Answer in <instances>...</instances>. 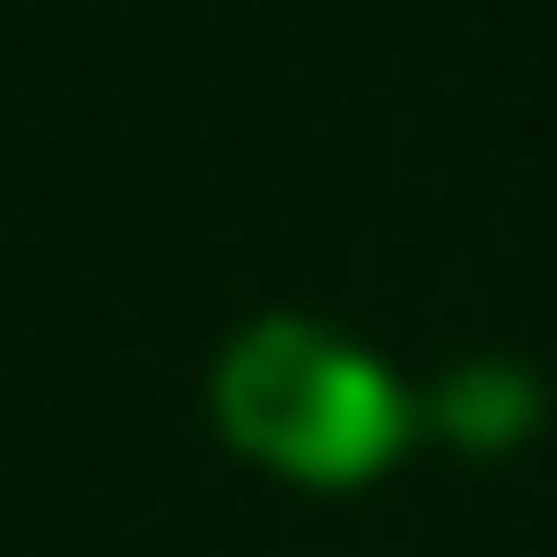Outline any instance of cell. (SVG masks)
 I'll return each mask as SVG.
<instances>
[{
    "label": "cell",
    "mask_w": 557,
    "mask_h": 557,
    "mask_svg": "<svg viewBox=\"0 0 557 557\" xmlns=\"http://www.w3.org/2000/svg\"><path fill=\"white\" fill-rule=\"evenodd\" d=\"M207 400H219V436L255 460V473L315 485V497L376 485L388 460H400V436H412V388L363 339H339L315 315H255L219 351Z\"/></svg>",
    "instance_id": "obj_1"
},
{
    "label": "cell",
    "mask_w": 557,
    "mask_h": 557,
    "mask_svg": "<svg viewBox=\"0 0 557 557\" xmlns=\"http://www.w3.org/2000/svg\"><path fill=\"white\" fill-rule=\"evenodd\" d=\"M424 412H436V436H460V448H521V436L545 424V388L521 376V363H448Z\"/></svg>",
    "instance_id": "obj_2"
}]
</instances>
